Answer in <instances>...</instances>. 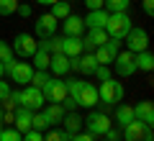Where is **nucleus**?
<instances>
[{
	"label": "nucleus",
	"instance_id": "obj_1",
	"mask_svg": "<svg viewBox=\"0 0 154 141\" xmlns=\"http://www.w3.org/2000/svg\"><path fill=\"white\" fill-rule=\"evenodd\" d=\"M131 28L134 26H131L128 13H110L108 21H105V33H108V38H118V41H123Z\"/></svg>",
	"mask_w": 154,
	"mask_h": 141
},
{
	"label": "nucleus",
	"instance_id": "obj_2",
	"mask_svg": "<svg viewBox=\"0 0 154 141\" xmlns=\"http://www.w3.org/2000/svg\"><path fill=\"white\" fill-rule=\"evenodd\" d=\"M3 69H5V75H11L13 82H18V85L31 82V75H33V67L28 64V62H16V57H13L11 62H3Z\"/></svg>",
	"mask_w": 154,
	"mask_h": 141
},
{
	"label": "nucleus",
	"instance_id": "obj_3",
	"mask_svg": "<svg viewBox=\"0 0 154 141\" xmlns=\"http://www.w3.org/2000/svg\"><path fill=\"white\" fill-rule=\"evenodd\" d=\"M98 98H100V103H105V105L121 103V98H123V85H121V82H116L113 77H110V80H105L103 85H100Z\"/></svg>",
	"mask_w": 154,
	"mask_h": 141
},
{
	"label": "nucleus",
	"instance_id": "obj_4",
	"mask_svg": "<svg viewBox=\"0 0 154 141\" xmlns=\"http://www.w3.org/2000/svg\"><path fill=\"white\" fill-rule=\"evenodd\" d=\"M41 92H44V100H49V103H62L67 98V82L59 77H49V82L41 87Z\"/></svg>",
	"mask_w": 154,
	"mask_h": 141
},
{
	"label": "nucleus",
	"instance_id": "obj_5",
	"mask_svg": "<svg viewBox=\"0 0 154 141\" xmlns=\"http://www.w3.org/2000/svg\"><path fill=\"white\" fill-rule=\"evenodd\" d=\"M11 49H13V54H18V57H33L36 49H38V41L31 36V33H18L16 44H13Z\"/></svg>",
	"mask_w": 154,
	"mask_h": 141
},
{
	"label": "nucleus",
	"instance_id": "obj_6",
	"mask_svg": "<svg viewBox=\"0 0 154 141\" xmlns=\"http://www.w3.org/2000/svg\"><path fill=\"white\" fill-rule=\"evenodd\" d=\"M85 126H88V133H90V136H103L105 131L110 128V118H108L105 113L93 110V113L88 115V121H85Z\"/></svg>",
	"mask_w": 154,
	"mask_h": 141
},
{
	"label": "nucleus",
	"instance_id": "obj_7",
	"mask_svg": "<svg viewBox=\"0 0 154 141\" xmlns=\"http://www.w3.org/2000/svg\"><path fill=\"white\" fill-rule=\"evenodd\" d=\"M44 92H41V87H26V90H21V105L28 110H38L41 105H44Z\"/></svg>",
	"mask_w": 154,
	"mask_h": 141
},
{
	"label": "nucleus",
	"instance_id": "obj_8",
	"mask_svg": "<svg viewBox=\"0 0 154 141\" xmlns=\"http://www.w3.org/2000/svg\"><path fill=\"white\" fill-rule=\"evenodd\" d=\"M110 64L116 67V72H118L121 77H131L134 72H136V64H134V54L131 51H118Z\"/></svg>",
	"mask_w": 154,
	"mask_h": 141
},
{
	"label": "nucleus",
	"instance_id": "obj_9",
	"mask_svg": "<svg viewBox=\"0 0 154 141\" xmlns=\"http://www.w3.org/2000/svg\"><path fill=\"white\" fill-rule=\"evenodd\" d=\"M126 38H128V51L131 54H139V51H144L149 46V33L144 31V28H131V31L126 33Z\"/></svg>",
	"mask_w": 154,
	"mask_h": 141
},
{
	"label": "nucleus",
	"instance_id": "obj_10",
	"mask_svg": "<svg viewBox=\"0 0 154 141\" xmlns=\"http://www.w3.org/2000/svg\"><path fill=\"white\" fill-rule=\"evenodd\" d=\"M98 62L93 54H80V57H69V69H77L80 75H93Z\"/></svg>",
	"mask_w": 154,
	"mask_h": 141
},
{
	"label": "nucleus",
	"instance_id": "obj_11",
	"mask_svg": "<svg viewBox=\"0 0 154 141\" xmlns=\"http://www.w3.org/2000/svg\"><path fill=\"white\" fill-rule=\"evenodd\" d=\"M116 54H118V38H108L103 46H98V51H95L93 57H95L98 64H110Z\"/></svg>",
	"mask_w": 154,
	"mask_h": 141
},
{
	"label": "nucleus",
	"instance_id": "obj_12",
	"mask_svg": "<svg viewBox=\"0 0 154 141\" xmlns=\"http://www.w3.org/2000/svg\"><path fill=\"white\" fill-rule=\"evenodd\" d=\"M149 128H152V126H146V123H141V121L134 118L131 123L123 126V139L126 141H144V136H146Z\"/></svg>",
	"mask_w": 154,
	"mask_h": 141
},
{
	"label": "nucleus",
	"instance_id": "obj_13",
	"mask_svg": "<svg viewBox=\"0 0 154 141\" xmlns=\"http://www.w3.org/2000/svg\"><path fill=\"white\" fill-rule=\"evenodd\" d=\"M57 33V18L51 16V13H46V16L36 18V36L38 38H49Z\"/></svg>",
	"mask_w": 154,
	"mask_h": 141
},
{
	"label": "nucleus",
	"instance_id": "obj_14",
	"mask_svg": "<svg viewBox=\"0 0 154 141\" xmlns=\"http://www.w3.org/2000/svg\"><path fill=\"white\" fill-rule=\"evenodd\" d=\"M98 87L95 85H85L82 87V92H80V95H77V105H82V108H95V105H98Z\"/></svg>",
	"mask_w": 154,
	"mask_h": 141
},
{
	"label": "nucleus",
	"instance_id": "obj_15",
	"mask_svg": "<svg viewBox=\"0 0 154 141\" xmlns=\"http://www.w3.org/2000/svg\"><path fill=\"white\" fill-rule=\"evenodd\" d=\"M134 118L141 121V123H146V126H152L154 123V105H152V100H141V103L134 108Z\"/></svg>",
	"mask_w": 154,
	"mask_h": 141
},
{
	"label": "nucleus",
	"instance_id": "obj_16",
	"mask_svg": "<svg viewBox=\"0 0 154 141\" xmlns=\"http://www.w3.org/2000/svg\"><path fill=\"white\" fill-rule=\"evenodd\" d=\"M62 54L64 57H80L82 54V38L80 36H64L62 38Z\"/></svg>",
	"mask_w": 154,
	"mask_h": 141
},
{
	"label": "nucleus",
	"instance_id": "obj_17",
	"mask_svg": "<svg viewBox=\"0 0 154 141\" xmlns=\"http://www.w3.org/2000/svg\"><path fill=\"white\" fill-rule=\"evenodd\" d=\"M49 69L54 72V77L67 75V72H69V57H64V54H51V59H49Z\"/></svg>",
	"mask_w": 154,
	"mask_h": 141
},
{
	"label": "nucleus",
	"instance_id": "obj_18",
	"mask_svg": "<svg viewBox=\"0 0 154 141\" xmlns=\"http://www.w3.org/2000/svg\"><path fill=\"white\" fill-rule=\"evenodd\" d=\"M31 113H33V110L23 108V105L16 110V131H18V133H26V131H31Z\"/></svg>",
	"mask_w": 154,
	"mask_h": 141
},
{
	"label": "nucleus",
	"instance_id": "obj_19",
	"mask_svg": "<svg viewBox=\"0 0 154 141\" xmlns=\"http://www.w3.org/2000/svg\"><path fill=\"white\" fill-rule=\"evenodd\" d=\"M105 21H108V13L100 8V11H90L88 18H82L85 28H105Z\"/></svg>",
	"mask_w": 154,
	"mask_h": 141
},
{
	"label": "nucleus",
	"instance_id": "obj_20",
	"mask_svg": "<svg viewBox=\"0 0 154 141\" xmlns=\"http://www.w3.org/2000/svg\"><path fill=\"white\" fill-rule=\"evenodd\" d=\"M82 31H85V23L80 16H67L64 18V33L67 36H82Z\"/></svg>",
	"mask_w": 154,
	"mask_h": 141
},
{
	"label": "nucleus",
	"instance_id": "obj_21",
	"mask_svg": "<svg viewBox=\"0 0 154 141\" xmlns=\"http://www.w3.org/2000/svg\"><path fill=\"white\" fill-rule=\"evenodd\" d=\"M134 64H136V69H141V72H152L154 69V57H152V51H139V54H134Z\"/></svg>",
	"mask_w": 154,
	"mask_h": 141
},
{
	"label": "nucleus",
	"instance_id": "obj_22",
	"mask_svg": "<svg viewBox=\"0 0 154 141\" xmlns=\"http://www.w3.org/2000/svg\"><path fill=\"white\" fill-rule=\"evenodd\" d=\"M44 115H46V121H49V126L51 123H62V121H64V108H62L59 103H51L49 108L44 110Z\"/></svg>",
	"mask_w": 154,
	"mask_h": 141
},
{
	"label": "nucleus",
	"instance_id": "obj_23",
	"mask_svg": "<svg viewBox=\"0 0 154 141\" xmlns=\"http://www.w3.org/2000/svg\"><path fill=\"white\" fill-rule=\"evenodd\" d=\"M38 49L49 51V54H62V38L59 36H49V38H44V41L38 44Z\"/></svg>",
	"mask_w": 154,
	"mask_h": 141
},
{
	"label": "nucleus",
	"instance_id": "obj_24",
	"mask_svg": "<svg viewBox=\"0 0 154 141\" xmlns=\"http://www.w3.org/2000/svg\"><path fill=\"white\" fill-rule=\"evenodd\" d=\"M51 16H54L57 21H64L67 16H72V8H69V3H64V0L54 3V5H51Z\"/></svg>",
	"mask_w": 154,
	"mask_h": 141
},
{
	"label": "nucleus",
	"instance_id": "obj_25",
	"mask_svg": "<svg viewBox=\"0 0 154 141\" xmlns=\"http://www.w3.org/2000/svg\"><path fill=\"white\" fill-rule=\"evenodd\" d=\"M64 82H67V98H72L77 103V95L82 92V87L88 85V82L85 80H64Z\"/></svg>",
	"mask_w": 154,
	"mask_h": 141
},
{
	"label": "nucleus",
	"instance_id": "obj_26",
	"mask_svg": "<svg viewBox=\"0 0 154 141\" xmlns=\"http://www.w3.org/2000/svg\"><path fill=\"white\" fill-rule=\"evenodd\" d=\"M116 121H118V126H126V123H131L134 121V108H128V105H121V108L116 110Z\"/></svg>",
	"mask_w": 154,
	"mask_h": 141
},
{
	"label": "nucleus",
	"instance_id": "obj_27",
	"mask_svg": "<svg viewBox=\"0 0 154 141\" xmlns=\"http://www.w3.org/2000/svg\"><path fill=\"white\" fill-rule=\"evenodd\" d=\"M64 131L67 133H80V126H82V118L80 115H64Z\"/></svg>",
	"mask_w": 154,
	"mask_h": 141
},
{
	"label": "nucleus",
	"instance_id": "obj_28",
	"mask_svg": "<svg viewBox=\"0 0 154 141\" xmlns=\"http://www.w3.org/2000/svg\"><path fill=\"white\" fill-rule=\"evenodd\" d=\"M49 59L51 54L44 49H36V54H33V62H36V69H49Z\"/></svg>",
	"mask_w": 154,
	"mask_h": 141
},
{
	"label": "nucleus",
	"instance_id": "obj_29",
	"mask_svg": "<svg viewBox=\"0 0 154 141\" xmlns=\"http://www.w3.org/2000/svg\"><path fill=\"white\" fill-rule=\"evenodd\" d=\"M31 128H36V131L49 128V121H46V115H44V113H38V110H33V113H31Z\"/></svg>",
	"mask_w": 154,
	"mask_h": 141
},
{
	"label": "nucleus",
	"instance_id": "obj_30",
	"mask_svg": "<svg viewBox=\"0 0 154 141\" xmlns=\"http://www.w3.org/2000/svg\"><path fill=\"white\" fill-rule=\"evenodd\" d=\"M105 5L110 8V13H126L131 0H105Z\"/></svg>",
	"mask_w": 154,
	"mask_h": 141
},
{
	"label": "nucleus",
	"instance_id": "obj_31",
	"mask_svg": "<svg viewBox=\"0 0 154 141\" xmlns=\"http://www.w3.org/2000/svg\"><path fill=\"white\" fill-rule=\"evenodd\" d=\"M31 82H33V87H44L46 82H49V72L46 69H36L31 75Z\"/></svg>",
	"mask_w": 154,
	"mask_h": 141
},
{
	"label": "nucleus",
	"instance_id": "obj_32",
	"mask_svg": "<svg viewBox=\"0 0 154 141\" xmlns=\"http://www.w3.org/2000/svg\"><path fill=\"white\" fill-rule=\"evenodd\" d=\"M18 11V0H0V16H13Z\"/></svg>",
	"mask_w": 154,
	"mask_h": 141
},
{
	"label": "nucleus",
	"instance_id": "obj_33",
	"mask_svg": "<svg viewBox=\"0 0 154 141\" xmlns=\"http://www.w3.org/2000/svg\"><path fill=\"white\" fill-rule=\"evenodd\" d=\"M0 141H23V133H18L16 128H8V131H0Z\"/></svg>",
	"mask_w": 154,
	"mask_h": 141
},
{
	"label": "nucleus",
	"instance_id": "obj_34",
	"mask_svg": "<svg viewBox=\"0 0 154 141\" xmlns=\"http://www.w3.org/2000/svg\"><path fill=\"white\" fill-rule=\"evenodd\" d=\"M13 49H11V44H5V41H0V62H11L13 59Z\"/></svg>",
	"mask_w": 154,
	"mask_h": 141
},
{
	"label": "nucleus",
	"instance_id": "obj_35",
	"mask_svg": "<svg viewBox=\"0 0 154 141\" xmlns=\"http://www.w3.org/2000/svg\"><path fill=\"white\" fill-rule=\"evenodd\" d=\"M93 75H98L100 82H105V80H110V77H113V75H110V69H108V64H98Z\"/></svg>",
	"mask_w": 154,
	"mask_h": 141
},
{
	"label": "nucleus",
	"instance_id": "obj_36",
	"mask_svg": "<svg viewBox=\"0 0 154 141\" xmlns=\"http://www.w3.org/2000/svg\"><path fill=\"white\" fill-rule=\"evenodd\" d=\"M69 136L72 133H67V131H51L44 141H69Z\"/></svg>",
	"mask_w": 154,
	"mask_h": 141
},
{
	"label": "nucleus",
	"instance_id": "obj_37",
	"mask_svg": "<svg viewBox=\"0 0 154 141\" xmlns=\"http://www.w3.org/2000/svg\"><path fill=\"white\" fill-rule=\"evenodd\" d=\"M23 141H44V136H41V131L31 128V131H26V133H23Z\"/></svg>",
	"mask_w": 154,
	"mask_h": 141
},
{
	"label": "nucleus",
	"instance_id": "obj_38",
	"mask_svg": "<svg viewBox=\"0 0 154 141\" xmlns=\"http://www.w3.org/2000/svg\"><path fill=\"white\" fill-rule=\"evenodd\" d=\"M69 141H95V136H90V133H72Z\"/></svg>",
	"mask_w": 154,
	"mask_h": 141
},
{
	"label": "nucleus",
	"instance_id": "obj_39",
	"mask_svg": "<svg viewBox=\"0 0 154 141\" xmlns=\"http://www.w3.org/2000/svg\"><path fill=\"white\" fill-rule=\"evenodd\" d=\"M85 3H88L90 11H100V8L105 5V0H85Z\"/></svg>",
	"mask_w": 154,
	"mask_h": 141
},
{
	"label": "nucleus",
	"instance_id": "obj_40",
	"mask_svg": "<svg viewBox=\"0 0 154 141\" xmlns=\"http://www.w3.org/2000/svg\"><path fill=\"white\" fill-rule=\"evenodd\" d=\"M8 92H11L8 82H3V80H0V100H5V98H8Z\"/></svg>",
	"mask_w": 154,
	"mask_h": 141
},
{
	"label": "nucleus",
	"instance_id": "obj_41",
	"mask_svg": "<svg viewBox=\"0 0 154 141\" xmlns=\"http://www.w3.org/2000/svg\"><path fill=\"white\" fill-rule=\"evenodd\" d=\"M105 139H108V141H118V131H116V128H108V131H105Z\"/></svg>",
	"mask_w": 154,
	"mask_h": 141
},
{
	"label": "nucleus",
	"instance_id": "obj_42",
	"mask_svg": "<svg viewBox=\"0 0 154 141\" xmlns=\"http://www.w3.org/2000/svg\"><path fill=\"white\" fill-rule=\"evenodd\" d=\"M62 103H64V108H67V110H75V108H77V103H75L72 98H64Z\"/></svg>",
	"mask_w": 154,
	"mask_h": 141
},
{
	"label": "nucleus",
	"instance_id": "obj_43",
	"mask_svg": "<svg viewBox=\"0 0 154 141\" xmlns=\"http://www.w3.org/2000/svg\"><path fill=\"white\" fill-rule=\"evenodd\" d=\"M144 11L152 16V13H154V0H144Z\"/></svg>",
	"mask_w": 154,
	"mask_h": 141
},
{
	"label": "nucleus",
	"instance_id": "obj_44",
	"mask_svg": "<svg viewBox=\"0 0 154 141\" xmlns=\"http://www.w3.org/2000/svg\"><path fill=\"white\" fill-rule=\"evenodd\" d=\"M18 13H21L23 18H28V16H31V8H28V5H18Z\"/></svg>",
	"mask_w": 154,
	"mask_h": 141
},
{
	"label": "nucleus",
	"instance_id": "obj_45",
	"mask_svg": "<svg viewBox=\"0 0 154 141\" xmlns=\"http://www.w3.org/2000/svg\"><path fill=\"white\" fill-rule=\"evenodd\" d=\"M36 3H41V5H54V3H59V0H36Z\"/></svg>",
	"mask_w": 154,
	"mask_h": 141
},
{
	"label": "nucleus",
	"instance_id": "obj_46",
	"mask_svg": "<svg viewBox=\"0 0 154 141\" xmlns=\"http://www.w3.org/2000/svg\"><path fill=\"white\" fill-rule=\"evenodd\" d=\"M3 75H5V69H3V62H0V80H3Z\"/></svg>",
	"mask_w": 154,
	"mask_h": 141
},
{
	"label": "nucleus",
	"instance_id": "obj_47",
	"mask_svg": "<svg viewBox=\"0 0 154 141\" xmlns=\"http://www.w3.org/2000/svg\"><path fill=\"white\" fill-rule=\"evenodd\" d=\"M0 131H3V113H0Z\"/></svg>",
	"mask_w": 154,
	"mask_h": 141
}]
</instances>
